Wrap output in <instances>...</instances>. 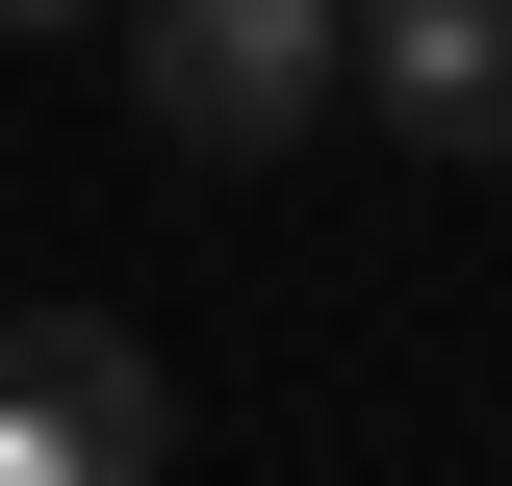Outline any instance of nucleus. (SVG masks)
<instances>
[{
    "label": "nucleus",
    "instance_id": "nucleus-3",
    "mask_svg": "<svg viewBox=\"0 0 512 486\" xmlns=\"http://www.w3.org/2000/svg\"><path fill=\"white\" fill-rule=\"evenodd\" d=\"M359 103L410 154H512V0H359Z\"/></svg>",
    "mask_w": 512,
    "mask_h": 486
},
{
    "label": "nucleus",
    "instance_id": "nucleus-1",
    "mask_svg": "<svg viewBox=\"0 0 512 486\" xmlns=\"http://www.w3.org/2000/svg\"><path fill=\"white\" fill-rule=\"evenodd\" d=\"M103 52L180 154H282V128L359 103V0H103Z\"/></svg>",
    "mask_w": 512,
    "mask_h": 486
},
{
    "label": "nucleus",
    "instance_id": "nucleus-2",
    "mask_svg": "<svg viewBox=\"0 0 512 486\" xmlns=\"http://www.w3.org/2000/svg\"><path fill=\"white\" fill-rule=\"evenodd\" d=\"M0 486H180V384L128 307H26L0 333Z\"/></svg>",
    "mask_w": 512,
    "mask_h": 486
},
{
    "label": "nucleus",
    "instance_id": "nucleus-4",
    "mask_svg": "<svg viewBox=\"0 0 512 486\" xmlns=\"http://www.w3.org/2000/svg\"><path fill=\"white\" fill-rule=\"evenodd\" d=\"M0 26H103V0H0Z\"/></svg>",
    "mask_w": 512,
    "mask_h": 486
}]
</instances>
